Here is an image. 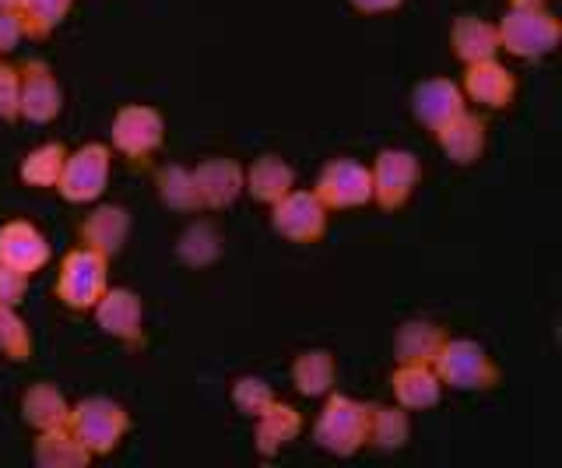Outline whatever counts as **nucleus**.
Wrapping results in <instances>:
<instances>
[{"label":"nucleus","instance_id":"nucleus-1","mask_svg":"<svg viewBox=\"0 0 562 468\" xmlns=\"http://www.w3.org/2000/svg\"><path fill=\"white\" fill-rule=\"evenodd\" d=\"M503 36L514 54H544V49L555 43V25L549 14L514 11L503 25Z\"/></svg>","mask_w":562,"mask_h":468},{"label":"nucleus","instance_id":"nucleus-2","mask_svg":"<svg viewBox=\"0 0 562 468\" xmlns=\"http://www.w3.org/2000/svg\"><path fill=\"white\" fill-rule=\"evenodd\" d=\"M0 257H4L11 271H32L46 257V247L32 230H25V225H11V230L0 236Z\"/></svg>","mask_w":562,"mask_h":468},{"label":"nucleus","instance_id":"nucleus-3","mask_svg":"<svg viewBox=\"0 0 562 468\" xmlns=\"http://www.w3.org/2000/svg\"><path fill=\"white\" fill-rule=\"evenodd\" d=\"M443 374L457 388H479L485 380V353L474 349V345H468V342L450 345L447 356H443Z\"/></svg>","mask_w":562,"mask_h":468},{"label":"nucleus","instance_id":"nucleus-4","mask_svg":"<svg viewBox=\"0 0 562 468\" xmlns=\"http://www.w3.org/2000/svg\"><path fill=\"white\" fill-rule=\"evenodd\" d=\"M418 116L422 120H429V124H450V120L461 116V99H457V92L450 89V85L443 81H432L426 85V89H418Z\"/></svg>","mask_w":562,"mask_h":468},{"label":"nucleus","instance_id":"nucleus-5","mask_svg":"<svg viewBox=\"0 0 562 468\" xmlns=\"http://www.w3.org/2000/svg\"><path fill=\"white\" fill-rule=\"evenodd\" d=\"M102 172H105V163H102V152L92 148V152H81L75 155V163L67 169V180H64V190L67 198H92L95 190L102 187Z\"/></svg>","mask_w":562,"mask_h":468},{"label":"nucleus","instance_id":"nucleus-6","mask_svg":"<svg viewBox=\"0 0 562 468\" xmlns=\"http://www.w3.org/2000/svg\"><path fill=\"white\" fill-rule=\"evenodd\" d=\"M324 194L334 198L338 204H356L362 198H369V177L359 166H330L327 177H324Z\"/></svg>","mask_w":562,"mask_h":468},{"label":"nucleus","instance_id":"nucleus-7","mask_svg":"<svg viewBox=\"0 0 562 468\" xmlns=\"http://www.w3.org/2000/svg\"><path fill=\"white\" fill-rule=\"evenodd\" d=\"M81 412H85V415H81V433H85V441H88V444H99V447L113 444L116 430L123 426L120 409L105 405V402H92V405L81 409Z\"/></svg>","mask_w":562,"mask_h":468},{"label":"nucleus","instance_id":"nucleus-8","mask_svg":"<svg viewBox=\"0 0 562 468\" xmlns=\"http://www.w3.org/2000/svg\"><path fill=\"white\" fill-rule=\"evenodd\" d=\"M471 92L479 99H485L488 107H499V102L509 96V78L492 64L474 67V71H471Z\"/></svg>","mask_w":562,"mask_h":468},{"label":"nucleus","instance_id":"nucleus-9","mask_svg":"<svg viewBox=\"0 0 562 468\" xmlns=\"http://www.w3.org/2000/svg\"><path fill=\"white\" fill-rule=\"evenodd\" d=\"M457 49H461V57L468 60H485L492 49H496V36H492V29L485 25L461 22L457 25Z\"/></svg>","mask_w":562,"mask_h":468},{"label":"nucleus","instance_id":"nucleus-10","mask_svg":"<svg viewBox=\"0 0 562 468\" xmlns=\"http://www.w3.org/2000/svg\"><path fill=\"white\" fill-rule=\"evenodd\" d=\"M137 321V307L127 292H113L110 303L102 307V324L110 327V332H131V324Z\"/></svg>","mask_w":562,"mask_h":468},{"label":"nucleus","instance_id":"nucleus-11","mask_svg":"<svg viewBox=\"0 0 562 468\" xmlns=\"http://www.w3.org/2000/svg\"><path fill=\"white\" fill-rule=\"evenodd\" d=\"M254 187H257L260 198H274V194H281V190L289 187V169L281 163H274V159L260 163L254 169Z\"/></svg>","mask_w":562,"mask_h":468},{"label":"nucleus","instance_id":"nucleus-12","mask_svg":"<svg viewBox=\"0 0 562 468\" xmlns=\"http://www.w3.org/2000/svg\"><path fill=\"white\" fill-rule=\"evenodd\" d=\"M29 8L35 14H43V19H57V14L67 8V0H29Z\"/></svg>","mask_w":562,"mask_h":468},{"label":"nucleus","instance_id":"nucleus-13","mask_svg":"<svg viewBox=\"0 0 562 468\" xmlns=\"http://www.w3.org/2000/svg\"><path fill=\"white\" fill-rule=\"evenodd\" d=\"M359 8H369V11H376V8H391V4H397V0H356Z\"/></svg>","mask_w":562,"mask_h":468}]
</instances>
